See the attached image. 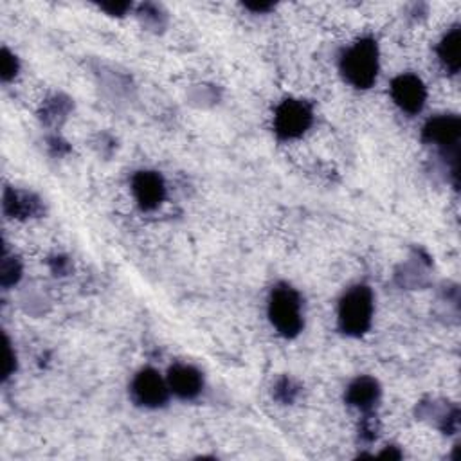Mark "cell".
Segmentation results:
<instances>
[{
  "mask_svg": "<svg viewBox=\"0 0 461 461\" xmlns=\"http://www.w3.org/2000/svg\"><path fill=\"white\" fill-rule=\"evenodd\" d=\"M373 294L366 285H355L339 301L338 321L341 332L350 338L364 336L373 322Z\"/></svg>",
  "mask_w": 461,
  "mask_h": 461,
  "instance_id": "obj_1",
  "label": "cell"
},
{
  "mask_svg": "<svg viewBox=\"0 0 461 461\" xmlns=\"http://www.w3.org/2000/svg\"><path fill=\"white\" fill-rule=\"evenodd\" d=\"M341 73L355 89H370L378 75V47L371 38L357 40L341 58Z\"/></svg>",
  "mask_w": 461,
  "mask_h": 461,
  "instance_id": "obj_2",
  "label": "cell"
},
{
  "mask_svg": "<svg viewBox=\"0 0 461 461\" xmlns=\"http://www.w3.org/2000/svg\"><path fill=\"white\" fill-rule=\"evenodd\" d=\"M269 319L283 338H296L303 330L301 298L290 285H278L269 298Z\"/></svg>",
  "mask_w": 461,
  "mask_h": 461,
  "instance_id": "obj_3",
  "label": "cell"
},
{
  "mask_svg": "<svg viewBox=\"0 0 461 461\" xmlns=\"http://www.w3.org/2000/svg\"><path fill=\"white\" fill-rule=\"evenodd\" d=\"M314 123V112L301 99H285L274 114V130L278 138L289 141L301 138Z\"/></svg>",
  "mask_w": 461,
  "mask_h": 461,
  "instance_id": "obj_4",
  "label": "cell"
},
{
  "mask_svg": "<svg viewBox=\"0 0 461 461\" xmlns=\"http://www.w3.org/2000/svg\"><path fill=\"white\" fill-rule=\"evenodd\" d=\"M131 399L138 406L148 408V409H157L163 408L168 402L170 397V385L168 380L163 378L159 371L154 368H145L141 370L130 385Z\"/></svg>",
  "mask_w": 461,
  "mask_h": 461,
  "instance_id": "obj_5",
  "label": "cell"
},
{
  "mask_svg": "<svg viewBox=\"0 0 461 461\" xmlns=\"http://www.w3.org/2000/svg\"><path fill=\"white\" fill-rule=\"evenodd\" d=\"M461 121L454 114H443L429 119L422 130L425 143L434 145L441 150V155L459 152Z\"/></svg>",
  "mask_w": 461,
  "mask_h": 461,
  "instance_id": "obj_6",
  "label": "cell"
},
{
  "mask_svg": "<svg viewBox=\"0 0 461 461\" xmlns=\"http://www.w3.org/2000/svg\"><path fill=\"white\" fill-rule=\"evenodd\" d=\"M391 98L406 114H418L427 99V89L424 82L415 75H401L391 83Z\"/></svg>",
  "mask_w": 461,
  "mask_h": 461,
  "instance_id": "obj_7",
  "label": "cell"
},
{
  "mask_svg": "<svg viewBox=\"0 0 461 461\" xmlns=\"http://www.w3.org/2000/svg\"><path fill=\"white\" fill-rule=\"evenodd\" d=\"M131 193L143 211H154L166 199L164 179L157 171H138L131 179Z\"/></svg>",
  "mask_w": 461,
  "mask_h": 461,
  "instance_id": "obj_8",
  "label": "cell"
},
{
  "mask_svg": "<svg viewBox=\"0 0 461 461\" xmlns=\"http://www.w3.org/2000/svg\"><path fill=\"white\" fill-rule=\"evenodd\" d=\"M168 385L173 394L182 401H193L204 387L203 373L189 364H175L168 371Z\"/></svg>",
  "mask_w": 461,
  "mask_h": 461,
  "instance_id": "obj_9",
  "label": "cell"
},
{
  "mask_svg": "<svg viewBox=\"0 0 461 461\" xmlns=\"http://www.w3.org/2000/svg\"><path fill=\"white\" fill-rule=\"evenodd\" d=\"M380 399V385L371 377L355 378L346 389V402L364 413H370Z\"/></svg>",
  "mask_w": 461,
  "mask_h": 461,
  "instance_id": "obj_10",
  "label": "cell"
},
{
  "mask_svg": "<svg viewBox=\"0 0 461 461\" xmlns=\"http://www.w3.org/2000/svg\"><path fill=\"white\" fill-rule=\"evenodd\" d=\"M4 211L17 219L36 217L42 211V204L31 193L6 189L4 193Z\"/></svg>",
  "mask_w": 461,
  "mask_h": 461,
  "instance_id": "obj_11",
  "label": "cell"
},
{
  "mask_svg": "<svg viewBox=\"0 0 461 461\" xmlns=\"http://www.w3.org/2000/svg\"><path fill=\"white\" fill-rule=\"evenodd\" d=\"M459 47H461V29H459V26H454L450 31H447V35L441 38V42L438 45L440 63L443 65V69L450 75L459 73V65H461Z\"/></svg>",
  "mask_w": 461,
  "mask_h": 461,
  "instance_id": "obj_12",
  "label": "cell"
},
{
  "mask_svg": "<svg viewBox=\"0 0 461 461\" xmlns=\"http://www.w3.org/2000/svg\"><path fill=\"white\" fill-rule=\"evenodd\" d=\"M22 274V267L20 261L17 258H10L4 254L3 259V269H0V278H3V285L4 287H12L20 280Z\"/></svg>",
  "mask_w": 461,
  "mask_h": 461,
  "instance_id": "obj_13",
  "label": "cell"
},
{
  "mask_svg": "<svg viewBox=\"0 0 461 461\" xmlns=\"http://www.w3.org/2000/svg\"><path fill=\"white\" fill-rule=\"evenodd\" d=\"M299 393V387L296 385L294 380L290 378H282L278 384H276V389H274V397L283 402V404H292L298 397Z\"/></svg>",
  "mask_w": 461,
  "mask_h": 461,
  "instance_id": "obj_14",
  "label": "cell"
},
{
  "mask_svg": "<svg viewBox=\"0 0 461 461\" xmlns=\"http://www.w3.org/2000/svg\"><path fill=\"white\" fill-rule=\"evenodd\" d=\"M0 69H3V80L4 82L13 80L19 73V60L8 49L3 51V68H0Z\"/></svg>",
  "mask_w": 461,
  "mask_h": 461,
  "instance_id": "obj_15",
  "label": "cell"
},
{
  "mask_svg": "<svg viewBox=\"0 0 461 461\" xmlns=\"http://www.w3.org/2000/svg\"><path fill=\"white\" fill-rule=\"evenodd\" d=\"M103 12H107L108 15H114V17H123L131 6L128 3H115V4H101L99 6Z\"/></svg>",
  "mask_w": 461,
  "mask_h": 461,
  "instance_id": "obj_16",
  "label": "cell"
},
{
  "mask_svg": "<svg viewBox=\"0 0 461 461\" xmlns=\"http://www.w3.org/2000/svg\"><path fill=\"white\" fill-rule=\"evenodd\" d=\"M6 355H8V361H6V368H4V378L12 377V373H13L15 368H17V357H15V354H13L10 343H6Z\"/></svg>",
  "mask_w": 461,
  "mask_h": 461,
  "instance_id": "obj_17",
  "label": "cell"
},
{
  "mask_svg": "<svg viewBox=\"0 0 461 461\" xmlns=\"http://www.w3.org/2000/svg\"><path fill=\"white\" fill-rule=\"evenodd\" d=\"M247 8L249 10H252V12H269L273 6L271 4H247Z\"/></svg>",
  "mask_w": 461,
  "mask_h": 461,
  "instance_id": "obj_18",
  "label": "cell"
}]
</instances>
